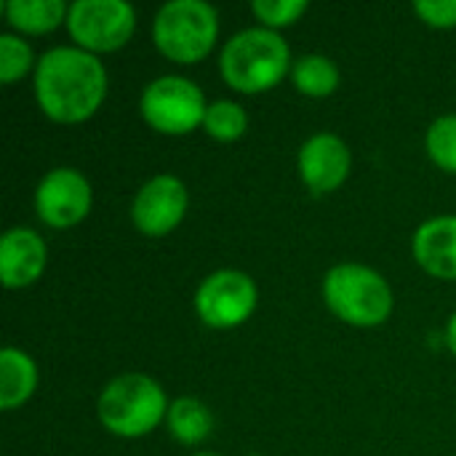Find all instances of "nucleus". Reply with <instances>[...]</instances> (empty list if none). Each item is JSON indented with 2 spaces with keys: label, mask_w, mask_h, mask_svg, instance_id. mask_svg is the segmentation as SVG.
Instances as JSON below:
<instances>
[{
  "label": "nucleus",
  "mask_w": 456,
  "mask_h": 456,
  "mask_svg": "<svg viewBox=\"0 0 456 456\" xmlns=\"http://www.w3.org/2000/svg\"><path fill=\"white\" fill-rule=\"evenodd\" d=\"M32 91L40 112L61 126L86 123L107 99V69L77 45H56L37 56Z\"/></svg>",
  "instance_id": "nucleus-1"
},
{
  "label": "nucleus",
  "mask_w": 456,
  "mask_h": 456,
  "mask_svg": "<svg viewBox=\"0 0 456 456\" xmlns=\"http://www.w3.org/2000/svg\"><path fill=\"white\" fill-rule=\"evenodd\" d=\"M291 48L286 37L267 27L235 32L219 53L222 80L238 94H265L291 75Z\"/></svg>",
  "instance_id": "nucleus-2"
},
{
  "label": "nucleus",
  "mask_w": 456,
  "mask_h": 456,
  "mask_svg": "<svg viewBox=\"0 0 456 456\" xmlns=\"http://www.w3.org/2000/svg\"><path fill=\"white\" fill-rule=\"evenodd\" d=\"M168 395L158 379L131 371L110 379L96 401V417L102 428L118 438H144L166 425Z\"/></svg>",
  "instance_id": "nucleus-3"
},
{
  "label": "nucleus",
  "mask_w": 456,
  "mask_h": 456,
  "mask_svg": "<svg viewBox=\"0 0 456 456\" xmlns=\"http://www.w3.org/2000/svg\"><path fill=\"white\" fill-rule=\"evenodd\" d=\"M326 307L347 326L377 329L393 315V289L382 273L369 265L342 262L323 278Z\"/></svg>",
  "instance_id": "nucleus-4"
},
{
  "label": "nucleus",
  "mask_w": 456,
  "mask_h": 456,
  "mask_svg": "<svg viewBox=\"0 0 456 456\" xmlns=\"http://www.w3.org/2000/svg\"><path fill=\"white\" fill-rule=\"evenodd\" d=\"M219 40V11L206 0L163 3L152 19L155 48L176 64L203 61Z\"/></svg>",
  "instance_id": "nucleus-5"
},
{
  "label": "nucleus",
  "mask_w": 456,
  "mask_h": 456,
  "mask_svg": "<svg viewBox=\"0 0 456 456\" xmlns=\"http://www.w3.org/2000/svg\"><path fill=\"white\" fill-rule=\"evenodd\" d=\"M206 110V94L184 75H160L150 80L139 96L142 120L163 136H184L203 128Z\"/></svg>",
  "instance_id": "nucleus-6"
},
{
  "label": "nucleus",
  "mask_w": 456,
  "mask_h": 456,
  "mask_svg": "<svg viewBox=\"0 0 456 456\" xmlns=\"http://www.w3.org/2000/svg\"><path fill=\"white\" fill-rule=\"evenodd\" d=\"M72 43L94 56L120 51L136 32V8L126 0H75L67 13Z\"/></svg>",
  "instance_id": "nucleus-7"
},
{
  "label": "nucleus",
  "mask_w": 456,
  "mask_h": 456,
  "mask_svg": "<svg viewBox=\"0 0 456 456\" xmlns=\"http://www.w3.org/2000/svg\"><path fill=\"white\" fill-rule=\"evenodd\" d=\"M259 305V289L254 278L235 267H222L206 275L195 291L198 318L216 331L243 326Z\"/></svg>",
  "instance_id": "nucleus-8"
},
{
  "label": "nucleus",
  "mask_w": 456,
  "mask_h": 456,
  "mask_svg": "<svg viewBox=\"0 0 456 456\" xmlns=\"http://www.w3.org/2000/svg\"><path fill=\"white\" fill-rule=\"evenodd\" d=\"M94 206V190L83 171L72 166H56L35 187V214L53 230H69L80 224Z\"/></svg>",
  "instance_id": "nucleus-9"
},
{
  "label": "nucleus",
  "mask_w": 456,
  "mask_h": 456,
  "mask_svg": "<svg viewBox=\"0 0 456 456\" xmlns=\"http://www.w3.org/2000/svg\"><path fill=\"white\" fill-rule=\"evenodd\" d=\"M190 208V190L174 174L147 179L131 200V222L147 238L171 235Z\"/></svg>",
  "instance_id": "nucleus-10"
},
{
  "label": "nucleus",
  "mask_w": 456,
  "mask_h": 456,
  "mask_svg": "<svg viewBox=\"0 0 456 456\" xmlns=\"http://www.w3.org/2000/svg\"><path fill=\"white\" fill-rule=\"evenodd\" d=\"M297 171L313 195H329L339 190L353 171V152L347 142L331 131L313 134L297 155Z\"/></svg>",
  "instance_id": "nucleus-11"
},
{
  "label": "nucleus",
  "mask_w": 456,
  "mask_h": 456,
  "mask_svg": "<svg viewBox=\"0 0 456 456\" xmlns=\"http://www.w3.org/2000/svg\"><path fill=\"white\" fill-rule=\"evenodd\" d=\"M48 265V246L32 227H11L0 240V281L5 289L32 286Z\"/></svg>",
  "instance_id": "nucleus-12"
},
{
  "label": "nucleus",
  "mask_w": 456,
  "mask_h": 456,
  "mask_svg": "<svg viewBox=\"0 0 456 456\" xmlns=\"http://www.w3.org/2000/svg\"><path fill=\"white\" fill-rule=\"evenodd\" d=\"M411 251L428 275L456 281V214H441L422 222L414 232Z\"/></svg>",
  "instance_id": "nucleus-13"
},
{
  "label": "nucleus",
  "mask_w": 456,
  "mask_h": 456,
  "mask_svg": "<svg viewBox=\"0 0 456 456\" xmlns=\"http://www.w3.org/2000/svg\"><path fill=\"white\" fill-rule=\"evenodd\" d=\"M37 390V363L19 347L0 353V409H21Z\"/></svg>",
  "instance_id": "nucleus-14"
},
{
  "label": "nucleus",
  "mask_w": 456,
  "mask_h": 456,
  "mask_svg": "<svg viewBox=\"0 0 456 456\" xmlns=\"http://www.w3.org/2000/svg\"><path fill=\"white\" fill-rule=\"evenodd\" d=\"M5 21L16 35H48L67 24L69 5L64 0H8L3 3Z\"/></svg>",
  "instance_id": "nucleus-15"
},
{
  "label": "nucleus",
  "mask_w": 456,
  "mask_h": 456,
  "mask_svg": "<svg viewBox=\"0 0 456 456\" xmlns=\"http://www.w3.org/2000/svg\"><path fill=\"white\" fill-rule=\"evenodd\" d=\"M166 430L182 446H200L214 433V414L200 398L182 395L168 406Z\"/></svg>",
  "instance_id": "nucleus-16"
},
{
  "label": "nucleus",
  "mask_w": 456,
  "mask_h": 456,
  "mask_svg": "<svg viewBox=\"0 0 456 456\" xmlns=\"http://www.w3.org/2000/svg\"><path fill=\"white\" fill-rule=\"evenodd\" d=\"M291 83L299 94L310 99H326L339 88L342 72L334 59L323 53H305L291 64Z\"/></svg>",
  "instance_id": "nucleus-17"
},
{
  "label": "nucleus",
  "mask_w": 456,
  "mask_h": 456,
  "mask_svg": "<svg viewBox=\"0 0 456 456\" xmlns=\"http://www.w3.org/2000/svg\"><path fill=\"white\" fill-rule=\"evenodd\" d=\"M248 128V112L243 110V104L232 102V99H214L208 102L206 110V120H203V131L214 139V142H238Z\"/></svg>",
  "instance_id": "nucleus-18"
},
{
  "label": "nucleus",
  "mask_w": 456,
  "mask_h": 456,
  "mask_svg": "<svg viewBox=\"0 0 456 456\" xmlns=\"http://www.w3.org/2000/svg\"><path fill=\"white\" fill-rule=\"evenodd\" d=\"M425 150L441 171L456 176V112L441 115L430 123L425 134Z\"/></svg>",
  "instance_id": "nucleus-19"
},
{
  "label": "nucleus",
  "mask_w": 456,
  "mask_h": 456,
  "mask_svg": "<svg viewBox=\"0 0 456 456\" xmlns=\"http://www.w3.org/2000/svg\"><path fill=\"white\" fill-rule=\"evenodd\" d=\"M35 67H37V59H35L32 45L16 32H3L0 35V80L11 86L21 80L24 75L35 72Z\"/></svg>",
  "instance_id": "nucleus-20"
},
{
  "label": "nucleus",
  "mask_w": 456,
  "mask_h": 456,
  "mask_svg": "<svg viewBox=\"0 0 456 456\" xmlns=\"http://www.w3.org/2000/svg\"><path fill=\"white\" fill-rule=\"evenodd\" d=\"M307 11H310L307 0H254L251 3V13L262 21V27L275 29V32L297 24Z\"/></svg>",
  "instance_id": "nucleus-21"
},
{
  "label": "nucleus",
  "mask_w": 456,
  "mask_h": 456,
  "mask_svg": "<svg viewBox=\"0 0 456 456\" xmlns=\"http://www.w3.org/2000/svg\"><path fill=\"white\" fill-rule=\"evenodd\" d=\"M417 16L436 29H454L456 27V0H417Z\"/></svg>",
  "instance_id": "nucleus-22"
},
{
  "label": "nucleus",
  "mask_w": 456,
  "mask_h": 456,
  "mask_svg": "<svg viewBox=\"0 0 456 456\" xmlns=\"http://www.w3.org/2000/svg\"><path fill=\"white\" fill-rule=\"evenodd\" d=\"M446 345H449V350L456 355V313L449 318V323H446Z\"/></svg>",
  "instance_id": "nucleus-23"
},
{
  "label": "nucleus",
  "mask_w": 456,
  "mask_h": 456,
  "mask_svg": "<svg viewBox=\"0 0 456 456\" xmlns=\"http://www.w3.org/2000/svg\"><path fill=\"white\" fill-rule=\"evenodd\" d=\"M192 456H222V454H214V452H198V454Z\"/></svg>",
  "instance_id": "nucleus-24"
},
{
  "label": "nucleus",
  "mask_w": 456,
  "mask_h": 456,
  "mask_svg": "<svg viewBox=\"0 0 456 456\" xmlns=\"http://www.w3.org/2000/svg\"><path fill=\"white\" fill-rule=\"evenodd\" d=\"M248 456H262V454H248Z\"/></svg>",
  "instance_id": "nucleus-25"
}]
</instances>
